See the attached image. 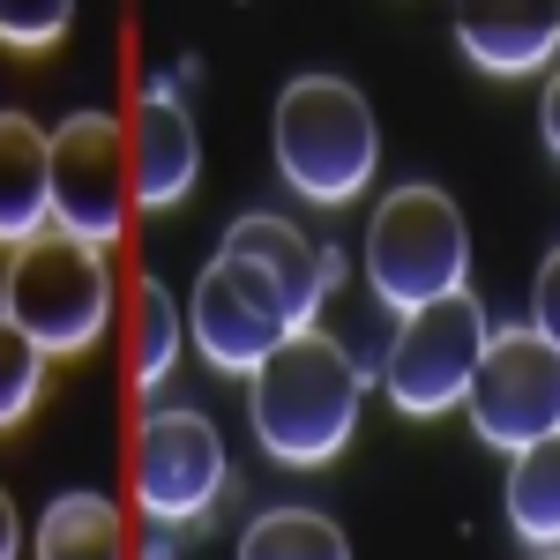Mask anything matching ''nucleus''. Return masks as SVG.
Instances as JSON below:
<instances>
[{
	"label": "nucleus",
	"mask_w": 560,
	"mask_h": 560,
	"mask_svg": "<svg viewBox=\"0 0 560 560\" xmlns=\"http://www.w3.org/2000/svg\"><path fill=\"white\" fill-rule=\"evenodd\" d=\"M359 396H366V374L345 359V345H329L322 329H300L247 382V427L269 464L322 471L359 427Z\"/></svg>",
	"instance_id": "f257e3e1"
},
{
	"label": "nucleus",
	"mask_w": 560,
	"mask_h": 560,
	"mask_svg": "<svg viewBox=\"0 0 560 560\" xmlns=\"http://www.w3.org/2000/svg\"><path fill=\"white\" fill-rule=\"evenodd\" d=\"M269 135H277V173H284V187L300 202H314V210L359 202L366 179H374V158H382L374 105L345 75H300V83H284Z\"/></svg>",
	"instance_id": "f03ea898"
},
{
	"label": "nucleus",
	"mask_w": 560,
	"mask_h": 560,
	"mask_svg": "<svg viewBox=\"0 0 560 560\" xmlns=\"http://www.w3.org/2000/svg\"><path fill=\"white\" fill-rule=\"evenodd\" d=\"M0 322L15 337H31L45 359H83L105 337V322H113V269H105V255L68 240V232H38L31 247L8 255Z\"/></svg>",
	"instance_id": "7ed1b4c3"
},
{
	"label": "nucleus",
	"mask_w": 560,
	"mask_h": 560,
	"mask_svg": "<svg viewBox=\"0 0 560 560\" xmlns=\"http://www.w3.org/2000/svg\"><path fill=\"white\" fill-rule=\"evenodd\" d=\"M366 277H374V300L388 314H419L433 300H456L464 277H471V224H464V210L441 187H427V179L382 195V210L366 224Z\"/></svg>",
	"instance_id": "20e7f679"
},
{
	"label": "nucleus",
	"mask_w": 560,
	"mask_h": 560,
	"mask_svg": "<svg viewBox=\"0 0 560 560\" xmlns=\"http://www.w3.org/2000/svg\"><path fill=\"white\" fill-rule=\"evenodd\" d=\"M486 345H493V322H486V306H478L471 292L404 314L396 337H388V351H382L388 404H396L404 419H441V411H456L464 388H471V374H478V359H486Z\"/></svg>",
	"instance_id": "39448f33"
},
{
	"label": "nucleus",
	"mask_w": 560,
	"mask_h": 560,
	"mask_svg": "<svg viewBox=\"0 0 560 560\" xmlns=\"http://www.w3.org/2000/svg\"><path fill=\"white\" fill-rule=\"evenodd\" d=\"M128 128L113 113H68L52 128V232L105 255L128 232Z\"/></svg>",
	"instance_id": "423d86ee"
},
{
	"label": "nucleus",
	"mask_w": 560,
	"mask_h": 560,
	"mask_svg": "<svg viewBox=\"0 0 560 560\" xmlns=\"http://www.w3.org/2000/svg\"><path fill=\"white\" fill-rule=\"evenodd\" d=\"M187 337L202 345V359L217 374H247L255 382L261 366L300 337V322H292L284 292L261 269L217 255V261H202V277L187 292Z\"/></svg>",
	"instance_id": "0eeeda50"
},
{
	"label": "nucleus",
	"mask_w": 560,
	"mask_h": 560,
	"mask_svg": "<svg viewBox=\"0 0 560 560\" xmlns=\"http://www.w3.org/2000/svg\"><path fill=\"white\" fill-rule=\"evenodd\" d=\"M464 411L486 448H530L560 433V351L523 322V329H493V345L478 359L471 388H464Z\"/></svg>",
	"instance_id": "6e6552de"
},
{
	"label": "nucleus",
	"mask_w": 560,
	"mask_h": 560,
	"mask_svg": "<svg viewBox=\"0 0 560 560\" xmlns=\"http://www.w3.org/2000/svg\"><path fill=\"white\" fill-rule=\"evenodd\" d=\"M232 478V456L202 411H150L135 433V501L150 523H202Z\"/></svg>",
	"instance_id": "1a4fd4ad"
},
{
	"label": "nucleus",
	"mask_w": 560,
	"mask_h": 560,
	"mask_svg": "<svg viewBox=\"0 0 560 560\" xmlns=\"http://www.w3.org/2000/svg\"><path fill=\"white\" fill-rule=\"evenodd\" d=\"M128 165H135V202H142V210H173V202L195 195V179H202V142H195V113L179 105L173 75L142 83V97H135Z\"/></svg>",
	"instance_id": "9d476101"
},
{
	"label": "nucleus",
	"mask_w": 560,
	"mask_h": 560,
	"mask_svg": "<svg viewBox=\"0 0 560 560\" xmlns=\"http://www.w3.org/2000/svg\"><path fill=\"white\" fill-rule=\"evenodd\" d=\"M217 255L261 269V277L284 292V306H292L300 329H314V322H322V300L345 284V255H337V247H314L300 224H284V217H232V232H224Z\"/></svg>",
	"instance_id": "9b49d317"
},
{
	"label": "nucleus",
	"mask_w": 560,
	"mask_h": 560,
	"mask_svg": "<svg viewBox=\"0 0 560 560\" xmlns=\"http://www.w3.org/2000/svg\"><path fill=\"white\" fill-rule=\"evenodd\" d=\"M456 45L486 75H538L560 52V0H464Z\"/></svg>",
	"instance_id": "f8f14e48"
},
{
	"label": "nucleus",
	"mask_w": 560,
	"mask_h": 560,
	"mask_svg": "<svg viewBox=\"0 0 560 560\" xmlns=\"http://www.w3.org/2000/svg\"><path fill=\"white\" fill-rule=\"evenodd\" d=\"M52 217V135H38V120L23 105L0 113V240L8 255L31 247Z\"/></svg>",
	"instance_id": "ddd939ff"
},
{
	"label": "nucleus",
	"mask_w": 560,
	"mask_h": 560,
	"mask_svg": "<svg viewBox=\"0 0 560 560\" xmlns=\"http://www.w3.org/2000/svg\"><path fill=\"white\" fill-rule=\"evenodd\" d=\"M509 530L538 553H560V433L516 448V464H509Z\"/></svg>",
	"instance_id": "4468645a"
},
{
	"label": "nucleus",
	"mask_w": 560,
	"mask_h": 560,
	"mask_svg": "<svg viewBox=\"0 0 560 560\" xmlns=\"http://www.w3.org/2000/svg\"><path fill=\"white\" fill-rule=\"evenodd\" d=\"M38 560H128L120 509L105 493H60L38 516Z\"/></svg>",
	"instance_id": "2eb2a0df"
},
{
	"label": "nucleus",
	"mask_w": 560,
	"mask_h": 560,
	"mask_svg": "<svg viewBox=\"0 0 560 560\" xmlns=\"http://www.w3.org/2000/svg\"><path fill=\"white\" fill-rule=\"evenodd\" d=\"M240 560H351V546L322 509H269L240 530Z\"/></svg>",
	"instance_id": "dca6fc26"
},
{
	"label": "nucleus",
	"mask_w": 560,
	"mask_h": 560,
	"mask_svg": "<svg viewBox=\"0 0 560 560\" xmlns=\"http://www.w3.org/2000/svg\"><path fill=\"white\" fill-rule=\"evenodd\" d=\"M179 337H187L179 300L158 277H142V292H135V388H165V374L179 359Z\"/></svg>",
	"instance_id": "f3484780"
},
{
	"label": "nucleus",
	"mask_w": 560,
	"mask_h": 560,
	"mask_svg": "<svg viewBox=\"0 0 560 560\" xmlns=\"http://www.w3.org/2000/svg\"><path fill=\"white\" fill-rule=\"evenodd\" d=\"M38 396H45V351L31 337H15V329H0V427L23 433Z\"/></svg>",
	"instance_id": "a211bd4d"
},
{
	"label": "nucleus",
	"mask_w": 560,
	"mask_h": 560,
	"mask_svg": "<svg viewBox=\"0 0 560 560\" xmlns=\"http://www.w3.org/2000/svg\"><path fill=\"white\" fill-rule=\"evenodd\" d=\"M68 23H75L68 0H8L0 8V45L8 52H45V45L68 38Z\"/></svg>",
	"instance_id": "6ab92c4d"
},
{
	"label": "nucleus",
	"mask_w": 560,
	"mask_h": 560,
	"mask_svg": "<svg viewBox=\"0 0 560 560\" xmlns=\"http://www.w3.org/2000/svg\"><path fill=\"white\" fill-rule=\"evenodd\" d=\"M530 329H538V337H546V345L560 351V247L546 255L538 284H530Z\"/></svg>",
	"instance_id": "aec40b11"
},
{
	"label": "nucleus",
	"mask_w": 560,
	"mask_h": 560,
	"mask_svg": "<svg viewBox=\"0 0 560 560\" xmlns=\"http://www.w3.org/2000/svg\"><path fill=\"white\" fill-rule=\"evenodd\" d=\"M538 128H546V150L560 158V68H553V83H546V105H538Z\"/></svg>",
	"instance_id": "412c9836"
},
{
	"label": "nucleus",
	"mask_w": 560,
	"mask_h": 560,
	"mask_svg": "<svg viewBox=\"0 0 560 560\" xmlns=\"http://www.w3.org/2000/svg\"><path fill=\"white\" fill-rule=\"evenodd\" d=\"M0 560H15V501H0Z\"/></svg>",
	"instance_id": "4be33fe9"
},
{
	"label": "nucleus",
	"mask_w": 560,
	"mask_h": 560,
	"mask_svg": "<svg viewBox=\"0 0 560 560\" xmlns=\"http://www.w3.org/2000/svg\"><path fill=\"white\" fill-rule=\"evenodd\" d=\"M142 560H173V538H150V546H142Z\"/></svg>",
	"instance_id": "5701e85b"
},
{
	"label": "nucleus",
	"mask_w": 560,
	"mask_h": 560,
	"mask_svg": "<svg viewBox=\"0 0 560 560\" xmlns=\"http://www.w3.org/2000/svg\"><path fill=\"white\" fill-rule=\"evenodd\" d=\"M546 560H560V553H546Z\"/></svg>",
	"instance_id": "b1692460"
}]
</instances>
